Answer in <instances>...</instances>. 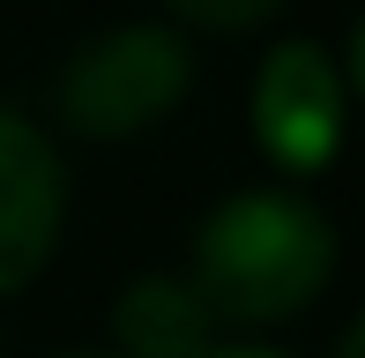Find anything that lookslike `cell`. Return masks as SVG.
Returning a JSON list of instances; mask_svg holds the SVG:
<instances>
[{"label":"cell","instance_id":"cell-3","mask_svg":"<svg viewBox=\"0 0 365 358\" xmlns=\"http://www.w3.org/2000/svg\"><path fill=\"white\" fill-rule=\"evenodd\" d=\"M254 127H261V150L284 172H321L343 135V68L306 38L276 45L254 83Z\"/></svg>","mask_w":365,"mask_h":358},{"label":"cell","instance_id":"cell-8","mask_svg":"<svg viewBox=\"0 0 365 358\" xmlns=\"http://www.w3.org/2000/svg\"><path fill=\"white\" fill-rule=\"evenodd\" d=\"M68 358H120V351H68Z\"/></svg>","mask_w":365,"mask_h":358},{"label":"cell","instance_id":"cell-6","mask_svg":"<svg viewBox=\"0 0 365 358\" xmlns=\"http://www.w3.org/2000/svg\"><path fill=\"white\" fill-rule=\"evenodd\" d=\"M187 23H209V30H254V23H269L284 0H172Z\"/></svg>","mask_w":365,"mask_h":358},{"label":"cell","instance_id":"cell-2","mask_svg":"<svg viewBox=\"0 0 365 358\" xmlns=\"http://www.w3.org/2000/svg\"><path fill=\"white\" fill-rule=\"evenodd\" d=\"M194 90V53L172 30H105L97 45H82L60 75V120L90 142L149 135L179 97Z\"/></svg>","mask_w":365,"mask_h":358},{"label":"cell","instance_id":"cell-7","mask_svg":"<svg viewBox=\"0 0 365 358\" xmlns=\"http://www.w3.org/2000/svg\"><path fill=\"white\" fill-rule=\"evenodd\" d=\"M209 358H276V351H209Z\"/></svg>","mask_w":365,"mask_h":358},{"label":"cell","instance_id":"cell-1","mask_svg":"<svg viewBox=\"0 0 365 358\" xmlns=\"http://www.w3.org/2000/svg\"><path fill=\"white\" fill-rule=\"evenodd\" d=\"M336 269V232L298 194H231L194 239V276L202 306L217 321H291L298 306L321 299Z\"/></svg>","mask_w":365,"mask_h":358},{"label":"cell","instance_id":"cell-5","mask_svg":"<svg viewBox=\"0 0 365 358\" xmlns=\"http://www.w3.org/2000/svg\"><path fill=\"white\" fill-rule=\"evenodd\" d=\"M120 358H209L217 351V314L187 276H135L112 306Z\"/></svg>","mask_w":365,"mask_h":358},{"label":"cell","instance_id":"cell-4","mask_svg":"<svg viewBox=\"0 0 365 358\" xmlns=\"http://www.w3.org/2000/svg\"><path fill=\"white\" fill-rule=\"evenodd\" d=\"M68 217V179H60V150L45 127L0 105V291H23L45 269Z\"/></svg>","mask_w":365,"mask_h":358}]
</instances>
